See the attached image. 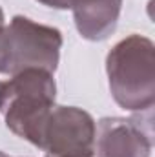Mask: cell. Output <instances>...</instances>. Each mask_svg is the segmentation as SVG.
I'll list each match as a JSON object with an SVG mask.
<instances>
[{"label": "cell", "instance_id": "cell-4", "mask_svg": "<svg viewBox=\"0 0 155 157\" xmlns=\"http://www.w3.org/2000/svg\"><path fill=\"white\" fill-rule=\"evenodd\" d=\"M51 157H93L95 121L75 106H53L40 135V144Z\"/></svg>", "mask_w": 155, "mask_h": 157}, {"label": "cell", "instance_id": "cell-10", "mask_svg": "<svg viewBox=\"0 0 155 157\" xmlns=\"http://www.w3.org/2000/svg\"><path fill=\"white\" fill-rule=\"evenodd\" d=\"M0 157H7V155H6V154H4V152H0Z\"/></svg>", "mask_w": 155, "mask_h": 157}, {"label": "cell", "instance_id": "cell-2", "mask_svg": "<svg viewBox=\"0 0 155 157\" xmlns=\"http://www.w3.org/2000/svg\"><path fill=\"white\" fill-rule=\"evenodd\" d=\"M57 86L53 73L29 68L11 75L4 82V112L6 126L18 137L39 146L46 121L55 106Z\"/></svg>", "mask_w": 155, "mask_h": 157}, {"label": "cell", "instance_id": "cell-11", "mask_svg": "<svg viewBox=\"0 0 155 157\" xmlns=\"http://www.w3.org/2000/svg\"><path fill=\"white\" fill-rule=\"evenodd\" d=\"M46 157H51V155H46Z\"/></svg>", "mask_w": 155, "mask_h": 157}, {"label": "cell", "instance_id": "cell-1", "mask_svg": "<svg viewBox=\"0 0 155 157\" xmlns=\"http://www.w3.org/2000/svg\"><path fill=\"white\" fill-rule=\"evenodd\" d=\"M106 71L115 102L128 112H150L155 102V46L130 35L108 53Z\"/></svg>", "mask_w": 155, "mask_h": 157}, {"label": "cell", "instance_id": "cell-6", "mask_svg": "<svg viewBox=\"0 0 155 157\" xmlns=\"http://www.w3.org/2000/svg\"><path fill=\"white\" fill-rule=\"evenodd\" d=\"M122 0H78L73 18L78 33L86 40H104L117 28Z\"/></svg>", "mask_w": 155, "mask_h": 157}, {"label": "cell", "instance_id": "cell-3", "mask_svg": "<svg viewBox=\"0 0 155 157\" xmlns=\"http://www.w3.org/2000/svg\"><path fill=\"white\" fill-rule=\"evenodd\" d=\"M62 33L57 28L39 24L28 17L17 15L4 31V64L2 73L37 68L53 73L59 66Z\"/></svg>", "mask_w": 155, "mask_h": 157}, {"label": "cell", "instance_id": "cell-5", "mask_svg": "<svg viewBox=\"0 0 155 157\" xmlns=\"http://www.w3.org/2000/svg\"><path fill=\"white\" fill-rule=\"evenodd\" d=\"M152 130L139 119L104 117L95 126V152L99 157H150Z\"/></svg>", "mask_w": 155, "mask_h": 157}, {"label": "cell", "instance_id": "cell-9", "mask_svg": "<svg viewBox=\"0 0 155 157\" xmlns=\"http://www.w3.org/2000/svg\"><path fill=\"white\" fill-rule=\"evenodd\" d=\"M2 101H4V82L0 80V108H2Z\"/></svg>", "mask_w": 155, "mask_h": 157}, {"label": "cell", "instance_id": "cell-8", "mask_svg": "<svg viewBox=\"0 0 155 157\" xmlns=\"http://www.w3.org/2000/svg\"><path fill=\"white\" fill-rule=\"evenodd\" d=\"M4 31H6V20H4V11L0 7V73L4 64Z\"/></svg>", "mask_w": 155, "mask_h": 157}, {"label": "cell", "instance_id": "cell-7", "mask_svg": "<svg viewBox=\"0 0 155 157\" xmlns=\"http://www.w3.org/2000/svg\"><path fill=\"white\" fill-rule=\"evenodd\" d=\"M42 6L53 7V9H73V6L78 0H37Z\"/></svg>", "mask_w": 155, "mask_h": 157}]
</instances>
